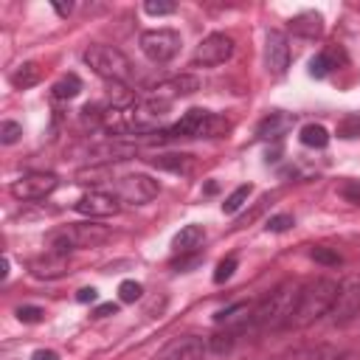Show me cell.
<instances>
[{
  "label": "cell",
  "instance_id": "obj_1",
  "mask_svg": "<svg viewBox=\"0 0 360 360\" xmlns=\"http://www.w3.org/2000/svg\"><path fill=\"white\" fill-rule=\"evenodd\" d=\"M338 281L335 278H315L309 284H304L295 295V304L284 321L281 329H304L309 323H315L318 318L329 315L332 304H335V295H338Z\"/></svg>",
  "mask_w": 360,
  "mask_h": 360
},
{
  "label": "cell",
  "instance_id": "obj_2",
  "mask_svg": "<svg viewBox=\"0 0 360 360\" xmlns=\"http://www.w3.org/2000/svg\"><path fill=\"white\" fill-rule=\"evenodd\" d=\"M301 287L295 284H278L273 292H267L259 304L250 307V318H248V329H281L292 304H295V295H298Z\"/></svg>",
  "mask_w": 360,
  "mask_h": 360
},
{
  "label": "cell",
  "instance_id": "obj_3",
  "mask_svg": "<svg viewBox=\"0 0 360 360\" xmlns=\"http://www.w3.org/2000/svg\"><path fill=\"white\" fill-rule=\"evenodd\" d=\"M110 239V228L98 225V222H76V225H65L53 233H48V248L53 253H70L79 248H96L101 242Z\"/></svg>",
  "mask_w": 360,
  "mask_h": 360
},
{
  "label": "cell",
  "instance_id": "obj_4",
  "mask_svg": "<svg viewBox=\"0 0 360 360\" xmlns=\"http://www.w3.org/2000/svg\"><path fill=\"white\" fill-rule=\"evenodd\" d=\"M228 129H231V124H228L222 115H217V112H211V110L194 107V110H188L174 127H169L163 135H166V138H219V135H225Z\"/></svg>",
  "mask_w": 360,
  "mask_h": 360
},
{
  "label": "cell",
  "instance_id": "obj_5",
  "mask_svg": "<svg viewBox=\"0 0 360 360\" xmlns=\"http://www.w3.org/2000/svg\"><path fill=\"white\" fill-rule=\"evenodd\" d=\"M84 65L107 82H124L132 73V65L124 56V51H118L112 45H90L84 51Z\"/></svg>",
  "mask_w": 360,
  "mask_h": 360
},
{
  "label": "cell",
  "instance_id": "obj_6",
  "mask_svg": "<svg viewBox=\"0 0 360 360\" xmlns=\"http://www.w3.org/2000/svg\"><path fill=\"white\" fill-rule=\"evenodd\" d=\"M138 45H141V53L149 62L163 65L180 51V34L174 28H149V31L141 34Z\"/></svg>",
  "mask_w": 360,
  "mask_h": 360
},
{
  "label": "cell",
  "instance_id": "obj_7",
  "mask_svg": "<svg viewBox=\"0 0 360 360\" xmlns=\"http://www.w3.org/2000/svg\"><path fill=\"white\" fill-rule=\"evenodd\" d=\"M329 315H332V323L335 326H346L349 321H354L360 315V278L352 276V278L340 281Z\"/></svg>",
  "mask_w": 360,
  "mask_h": 360
},
{
  "label": "cell",
  "instance_id": "obj_8",
  "mask_svg": "<svg viewBox=\"0 0 360 360\" xmlns=\"http://www.w3.org/2000/svg\"><path fill=\"white\" fill-rule=\"evenodd\" d=\"M231 53H233V39L228 37V34H208V37H202L200 39V45L194 48V56H191V62L200 68H217V65H222V62H228L231 59Z\"/></svg>",
  "mask_w": 360,
  "mask_h": 360
},
{
  "label": "cell",
  "instance_id": "obj_9",
  "mask_svg": "<svg viewBox=\"0 0 360 360\" xmlns=\"http://www.w3.org/2000/svg\"><path fill=\"white\" fill-rule=\"evenodd\" d=\"M158 191H160V183L152 180L149 174H127L115 183V197L129 205H143V202L155 200Z\"/></svg>",
  "mask_w": 360,
  "mask_h": 360
},
{
  "label": "cell",
  "instance_id": "obj_10",
  "mask_svg": "<svg viewBox=\"0 0 360 360\" xmlns=\"http://www.w3.org/2000/svg\"><path fill=\"white\" fill-rule=\"evenodd\" d=\"M59 186V177L51 172H28L11 183V194L17 200H45Z\"/></svg>",
  "mask_w": 360,
  "mask_h": 360
},
{
  "label": "cell",
  "instance_id": "obj_11",
  "mask_svg": "<svg viewBox=\"0 0 360 360\" xmlns=\"http://www.w3.org/2000/svg\"><path fill=\"white\" fill-rule=\"evenodd\" d=\"M205 349L208 343L197 335H180V338H172L158 354L155 360H202L205 357Z\"/></svg>",
  "mask_w": 360,
  "mask_h": 360
},
{
  "label": "cell",
  "instance_id": "obj_12",
  "mask_svg": "<svg viewBox=\"0 0 360 360\" xmlns=\"http://www.w3.org/2000/svg\"><path fill=\"white\" fill-rule=\"evenodd\" d=\"M73 208H76L82 217L96 219V217H112V214H118L121 202H118L115 194H107V191H90V194H82V197L73 202Z\"/></svg>",
  "mask_w": 360,
  "mask_h": 360
},
{
  "label": "cell",
  "instance_id": "obj_13",
  "mask_svg": "<svg viewBox=\"0 0 360 360\" xmlns=\"http://www.w3.org/2000/svg\"><path fill=\"white\" fill-rule=\"evenodd\" d=\"M197 90H200V79L191 76V73H180V76H172V79L155 84V87H152V98H160V101H169V104H172L174 98L191 96V93H197Z\"/></svg>",
  "mask_w": 360,
  "mask_h": 360
},
{
  "label": "cell",
  "instance_id": "obj_14",
  "mask_svg": "<svg viewBox=\"0 0 360 360\" xmlns=\"http://www.w3.org/2000/svg\"><path fill=\"white\" fill-rule=\"evenodd\" d=\"M264 65L273 76H281L290 65V45H287V37L281 31H270L267 34V42H264Z\"/></svg>",
  "mask_w": 360,
  "mask_h": 360
},
{
  "label": "cell",
  "instance_id": "obj_15",
  "mask_svg": "<svg viewBox=\"0 0 360 360\" xmlns=\"http://www.w3.org/2000/svg\"><path fill=\"white\" fill-rule=\"evenodd\" d=\"M28 267H31V276L34 278H62L68 273V256L48 250L45 256H37Z\"/></svg>",
  "mask_w": 360,
  "mask_h": 360
},
{
  "label": "cell",
  "instance_id": "obj_16",
  "mask_svg": "<svg viewBox=\"0 0 360 360\" xmlns=\"http://www.w3.org/2000/svg\"><path fill=\"white\" fill-rule=\"evenodd\" d=\"M292 124H295V115H290V112H270V115L259 124L256 135H259L262 141H278V138H284V135L292 129Z\"/></svg>",
  "mask_w": 360,
  "mask_h": 360
},
{
  "label": "cell",
  "instance_id": "obj_17",
  "mask_svg": "<svg viewBox=\"0 0 360 360\" xmlns=\"http://www.w3.org/2000/svg\"><path fill=\"white\" fill-rule=\"evenodd\" d=\"M202 239H205V228L202 225H183L177 233H174V239H172V248H174V253H197V248L202 245Z\"/></svg>",
  "mask_w": 360,
  "mask_h": 360
},
{
  "label": "cell",
  "instance_id": "obj_18",
  "mask_svg": "<svg viewBox=\"0 0 360 360\" xmlns=\"http://www.w3.org/2000/svg\"><path fill=\"white\" fill-rule=\"evenodd\" d=\"M290 31L298 34V37L315 39V37H321V31H323V17H321L318 11H301V14H295V17L290 20Z\"/></svg>",
  "mask_w": 360,
  "mask_h": 360
},
{
  "label": "cell",
  "instance_id": "obj_19",
  "mask_svg": "<svg viewBox=\"0 0 360 360\" xmlns=\"http://www.w3.org/2000/svg\"><path fill=\"white\" fill-rule=\"evenodd\" d=\"M39 79H42V68H39L37 62H22V65H17V68L8 73V82H11V87H17V90L34 87Z\"/></svg>",
  "mask_w": 360,
  "mask_h": 360
},
{
  "label": "cell",
  "instance_id": "obj_20",
  "mask_svg": "<svg viewBox=\"0 0 360 360\" xmlns=\"http://www.w3.org/2000/svg\"><path fill=\"white\" fill-rule=\"evenodd\" d=\"M152 166L155 169H166V172H188L191 169V155H183V152H169V155H158L152 158Z\"/></svg>",
  "mask_w": 360,
  "mask_h": 360
},
{
  "label": "cell",
  "instance_id": "obj_21",
  "mask_svg": "<svg viewBox=\"0 0 360 360\" xmlns=\"http://www.w3.org/2000/svg\"><path fill=\"white\" fill-rule=\"evenodd\" d=\"M79 90H82V79H79L76 73H68V76H62V79H59V82L51 87L53 98H59V101L76 98V96H79Z\"/></svg>",
  "mask_w": 360,
  "mask_h": 360
},
{
  "label": "cell",
  "instance_id": "obj_22",
  "mask_svg": "<svg viewBox=\"0 0 360 360\" xmlns=\"http://www.w3.org/2000/svg\"><path fill=\"white\" fill-rule=\"evenodd\" d=\"M301 143L304 146H309V149H323L326 143H329V132H326V127H321V124H307V127H301Z\"/></svg>",
  "mask_w": 360,
  "mask_h": 360
},
{
  "label": "cell",
  "instance_id": "obj_23",
  "mask_svg": "<svg viewBox=\"0 0 360 360\" xmlns=\"http://www.w3.org/2000/svg\"><path fill=\"white\" fill-rule=\"evenodd\" d=\"M236 335H239V332H233V329H228V326H225V332H214L205 343H208V349H211L214 354H225V352H231V349H233Z\"/></svg>",
  "mask_w": 360,
  "mask_h": 360
},
{
  "label": "cell",
  "instance_id": "obj_24",
  "mask_svg": "<svg viewBox=\"0 0 360 360\" xmlns=\"http://www.w3.org/2000/svg\"><path fill=\"white\" fill-rule=\"evenodd\" d=\"M335 135L343 138V141H352V138H360V112H349L338 121L335 127Z\"/></svg>",
  "mask_w": 360,
  "mask_h": 360
},
{
  "label": "cell",
  "instance_id": "obj_25",
  "mask_svg": "<svg viewBox=\"0 0 360 360\" xmlns=\"http://www.w3.org/2000/svg\"><path fill=\"white\" fill-rule=\"evenodd\" d=\"M332 68H335V51H321L318 56L309 59V76L315 79H323Z\"/></svg>",
  "mask_w": 360,
  "mask_h": 360
},
{
  "label": "cell",
  "instance_id": "obj_26",
  "mask_svg": "<svg viewBox=\"0 0 360 360\" xmlns=\"http://www.w3.org/2000/svg\"><path fill=\"white\" fill-rule=\"evenodd\" d=\"M326 357H329L326 346H301V349L281 354V360H326Z\"/></svg>",
  "mask_w": 360,
  "mask_h": 360
},
{
  "label": "cell",
  "instance_id": "obj_27",
  "mask_svg": "<svg viewBox=\"0 0 360 360\" xmlns=\"http://www.w3.org/2000/svg\"><path fill=\"white\" fill-rule=\"evenodd\" d=\"M250 191H253L250 186H239L236 191H231V194L225 197V202H222V211H225V214H236V211H239V208L248 202Z\"/></svg>",
  "mask_w": 360,
  "mask_h": 360
},
{
  "label": "cell",
  "instance_id": "obj_28",
  "mask_svg": "<svg viewBox=\"0 0 360 360\" xmlns=\"http://www.w3.org/2000/svg\"><path fill=\"white\" fill-rule=\"evenodd\" d=\"M141 295H143V287H141L138 281L127 278V281H121V284H118V298H121L124 304H135Z\"/></svg>",
  "mask_w": 360,
  "mask_h": 360
},
{
  "label": "cell",
  "instance_id": "obj_29",
  "mask_svg": "<svg viewBox=\"0 0 360 360\" xmlns=\"http://www.w3.org/2000/svg\"><path fill=\"white\" fill-rule=\"evenodd\" d=\"M309 256H312L318 264H326V267H338V264H340V253L332 250V248H312Z\"/></svg>",
  "mask_w": 360,
  "mask_h": 360
},
{
  "label": "cell",
  "instance_id": "obj_30",
  "mask_svg": "<svg viewBox=\"0 0 360 360\" xmlns=\"http://www.w3.org/2000/svg\"><path fill=\"white\" fill-rule=\"evenodd\" d=\"M174 3H169V0H146L143 3V11L149 14V17H166V14H174Z\"/></svg>",
  "mask_w": 360,
  "mask_h": 360
},
{
  "label": "cell",
  "instance_id": "obj_31",
  "mask_svg": "<svg viewBox=\"0 0 360 360\" xmlns=\"http://www.w3.org/2000/svg\"><path fill=\"white\" fill-rule=\"evenodd\" d=\"M20 135H22V127H20L17 121H3V124H0V143L11 146V143L20 141Z\"/></svg>",
  "mask_w": 360,
  "mask_h": 360
},
{
  "label": "cell",
  "instance_id": "obj_32",
  "mask_svg": "<svg viewBox=\"0 0 360 360\" xmlns=\"http://www.w3.org/2000/svg\"><path fill=\"white\" fill-rule=\"evenodd\" d=\"M338 194H340L346 202L360 205V180H346V183L338 188Z\"/></svg>",
  "mask_w": 360,
  "mask_h": 360
},
{
  "label": "cell",
  "instance_id": "obj_33",
  "mask_svg": "<svg viewBox=\"0 0 360 360\" xmlns=\"http://www.w3.org/2000/svg\"><path fill=\"white\" fill-rule=\"evenodd\" d=\"M233 270H236V259H233V256H228L225 262H219V264H217V270H214V281H217V284L228 281V278L233 276Z\"/></svg>",
  "mask_w": 360,
  "mask_h": 360
},
{
  "label": "cell",
  "instance_id": "obj_34",
  "mask_svg": "<svg viewBox=\"0 0 360 360\" xmlns=\"http://www.w3.org/2000/svg\"><path fill=\"white\" fill-rule=\"evenodd\" d=\"M290 228H292V217L290 214H276V217L267 219V231H273V233H284Z\"/></svg>",
  "mask_w": 360,
  "mask_h": 360
},
{
  "label": "cell",
  "instance_id": "obj_35",
  "mask_svg": "<svg viewBox=\"0 0 360 360\" xmlns=\"http://www.w3.org/2000/svg\"><path fill=\"white\" fill-rule=\"evenodd\" d=\"M101 118H104V112L98 110V104H84V107H82V121H84V124L101 127Z\"/></svg>",
  "mask_w": 360,
  "mask_h": 360
},
{
  "label": "cell",
  "instance_id": "obj_36",
  "mask_svg": "<svg viewBox=\"0 0 360 360\" xmlns=\"http://www.w3.org/2000/svg\"><path fill=\"white\" fill-rule=\"evenodd\" d=\"M42 315H45V312H42L39 307H20V309H17V318H20L22 323H39Z\"/></svg>",
  "mask_w": 360,
  "mask_h": 360
},
{
  "label": "cell",
  "instance_id": "obj_37",
  "mask_svg": "<svg viewBox=\"0 0 360 360\" xmlns=\"http://www.w3.org/2000/svg\"><path fill=\"white\" fill-rule=\"evenodd\" d=\"M96 298H98V290H96V287H82V290L76 292V301H82V304L96 301Z\"/></svg>",
  "mask_w": 360,
  "mask_h": 360
},
{
  "label": "cell",
  "instance_id": "obj_38",
  "mask_svg": "<svg viewBox=\"0 0 360 360\" xmlns=\"http://www.w3.org/2000/svg\"><path fill=\"white\" fill-rule=\"evenodd\" d=\"M115 312H118V304H112V301H110V304L96 307V312H93V315H96V318H110V315H115Z\"/></svg>",
  "mask_w": 360,
  "mask_h": 360
},
{
  "label": "cell",
  "instance_id": "obj_39",
  "mask_svg": "<svg viewBox=\"0 0 360 360\" xmlns=\"http://www.w3.org/2000/svg\"><path fill=\"white\" fill-rule=\"evenodd\" d=\"M163 307H166V298H155V301L146 307V315H149V318H158V315L163 312Z\"/></svg>",
  "mask_w": 360,
  "mask_h": 360
},
{
  "label": "cell",
  "instance_id": "obj_40",
  "mask_svg": "<svg viewBox=\"0 0 360 360\" xmlns=\"http://www.w3.org/2000/svg\"><path fill=\"white\" fill-rule=\"evenodd\" d=\"M51 6H53V11H56L59 17H68V14L73 11V3H62V0H53Z\"/></svg>",
  "mask_w": 360,
  "mask_h": 360
},
{
  "label": "cell",
  "instance_id": "obj_41",
  "mask_svg": "<svg viewBox=\"0 0 360 360\" xmlns=\"http://www.w3.org/2000/svg\"><path fill=\"white\" fill-rule=\"evenodd\" d=\"M31 360H59V354L51 352V349H37V352L31 354Z\"/></svg>",
  "mask_w": 360,
  "mask_h": 360
},
{
  "label": "cell",
  "instance_id": "obj_42",
  "mask_svg": "<svg viewBox=\"0 0 360 360\" xmlns=\"http://www.w3.org/2000/svg\"><path fill=\"white\" fill-rule=\"evenodd\" d=\"M278 360H281V357H278Z\"/></svg>",
  "mask_w": 360,
  "mask_h": 360
}]
</instances>
